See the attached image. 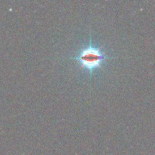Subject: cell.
<instances>
[{"label": "cell", "mask_w": 155, "mask_h": 155, "mask_svg": "<svg viewBox=\"0 0 155 155\" xmlns=\"http://www.w3.org/2000/svg\"><path fill=\"white\" fill-rule=\"evenodd\" d=\"M114 57L106 56L104 50L101 46H97L94 44L90 36V42L88 45L82 48L74 57H71V60H75L79 62L81 67L84 68L92 75L93 72L102 66L103 62Z\"/></svg>", "instance_id": "6da1fadb"}]
</instances>
